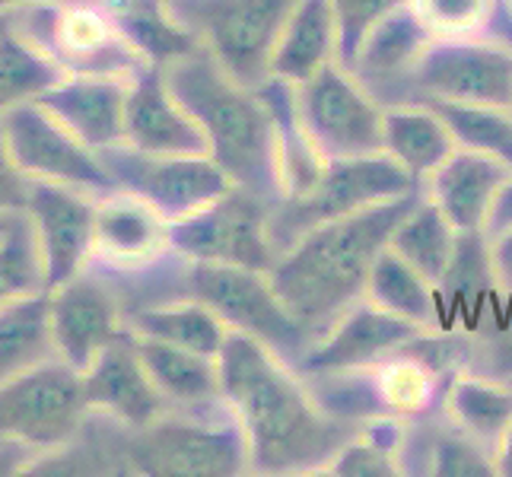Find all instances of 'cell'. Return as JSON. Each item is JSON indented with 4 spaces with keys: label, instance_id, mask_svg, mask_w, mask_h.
I'll return each mask as SVG.
<instances>
[{
    "label": "cell",
    "instance_id": "6da1fadb",
    "mask_svg": "<svg viewBox=\"0 0 512 477\" xmlns=\"http://www.w3.org/2000/svg\"><path fill=\"white\" fill-rule=\"evenodd\" d=\"M223 401L245 436L252 474H325L357 427L331 417L309 382L271 347L229 331L220 350Z\"/></svg>",
    "mask_w": 512,
    "mask_h": 477
},
{
    "label": "cell",
    "instance_id": "7a4b0ae2",
    "mask_svg": "<svg viewBox=\"0 0 512 477\" xmlns=\"http://www.w3.org/2000/svg\"><path fill=\"white\" fill-rule=\"evenodd\" d=\"M420 198L423 188L408 198L322 223L277 255L268 271L271 287L296 322L309 331L312 344L366 296V280L376 258L388 249L395 226Z\"/></svg>",
    "mask_w": 512,
    "mask_h": 477
},
{
    "label": "cell",
    "instance_id": "3957f363",
    "mask_svg": "<svg viewBox=\"0 0 512 477\" xmlns=\"http://www.w3.org/2000/svg\"><path fill=\"white\" fill-rule=\"evenodd\" d=\"M163 77L188 115L207 137V153L233 185L280 201L277 144L268 105L255 86L239 83L217 64L207 48H191L163 64Z\"/></svg>",
    "mask_w": 512,
    "mask_h": 477
},
{
    "label": "cell",
    "instance_id": "277c9868",
    "mask_svg": "<svg viewBox=\"0 0 512 477\" xmlns=\"http://www.w3.org/2000/svg\"><path fill=\"white\" fill-rule=\"evenodd\" d=\"M10 26L64 74L134 77L153 61L93 0H32L10 10Z\"/></svg>",
    "mask_w": 512,
    "mask_h": 477
},
{
    "label": "cell",
    "instance_id": "5b68a950",
    "mask_svg": "<svg viewBox=\"0 0 512 477\" xmlns=\"http://www.w3.org/2000/svg\"><path fill=\"white\" fill-rule=\"evenodd\" d=\"M128 465L156 477H239L252 474V458L229 408L163 414L144 430H131Z\"/></svg>",
    "mask_w": 512,
    "mask_h": 477
},
{
    "label": "cell",
    "instance_id": "8992f818",
    "mask_svg": "<svg viewBox=\"0 0 512 477\" xmlns=\"http://www.w3.org/2000/svg\"><path fill=\"white\" fill-rule=\"evenodd\" d=\"M179 284L185 287L182 296L207 303L229 325V331L249 334L264 347H271L277 357H284L290 366L303 360L312 347L309 331L280 303L268 271L182 258Z\"/></svg>",
    "mask_w": 512,
    "mask_h": 477
},
{
    "label": "cell",
    "instance_id": "52a82bcc",
    "mask_svg": "<svg viewBox=\"0 0 512 477\" xmlns=\"http://www.w3.org/2000/svg\"><path fill=\"white\" fill-rule=\"evenodd\" d=\"M172 20L245 86L271 80V55L293 0H166Z\"/></svg>",
    "mask_w": 512,
    "mask_h": 477
},
{
    "label": "cell",
    "instance_id": "ba28073f",
    "mask_svg": "<svg viewBox=\"0 0 512 477\" xmlns=\"http://www.w3.org/2000/svg\"><path fill=\"white\" fill-rule=\"evenodd\" d=\"M417 185L388 153L353 156V159H328L322 179L296 201H280L271 210V239L277 255L293 245L309 229L341 220L360 210L379 207L388 201L408 198Z\"/></svg>",
    "mask_w": 512,
    "mask_h": 477
},
{
    "label": "cell",
    "instance_id": "9c48e42d",
    "mask_svg": "<svg viewBox=\"0 0 512 477\" xmlns=\"http://www.w3.org/2000/svg\"><path fill=\"white\" fill-rule=\"evenodd\" d=\"M90 411L83 373L61 357L45 360L0 382V443L26 449L67 446L83 430Z\"/></svg>",
    "mask_w": 512,
    "mask_h": 477
},
{
    "label": "cell",
    "instance_id": "30bf717a",
    "mask_svg": "<svg viewBox=\"0 0 512 477\" xmlns=\"http://www.w3.org/2000/svg\"><path fill=\"white\" fill-rule=\"evenodd\" d=\"M271 210L274 204L261 194L233 185L198 214L172 223V252L188 261L271 271L277 261Z\"/></svg>",
    "mask_w": 512,
    "mask_h": 477
},
{
    "label": "cell",
    "instance_id": "8fae6325",
    "mask_svg": "<svg viewBox=\"0 0 512 477\" xmlns=\"http://www.w3.org/2000/svg\"><path fill=\"white\" fill-rule=\"evenodd\" d=\"M299 115L325 159L373 156L382 150L385 105L341 61L296 86Z\"/></svg>",
    "mask_w": 512,
    "mask_h": 477
},
{
    "label": "cell",
    "instance_id": "7c38bea8",
    "mask_svg": "<svg viewBox=\"0 0 512 477\" xmlns=\"http://www.w3.org/2000/svg\"><path fill=\"white\" fill-rule=\"evenodd\" d=\"M99 159L109 169L115 188L144 198L169 223L188 220L233 188V179L217 166V159L210 153L169 156L115 144L99 150Z\"/></svg>",
    "mask_w": 512,
    "mask_h": 477
},
{
    "label": "cell",
    "instance_id": "4fadbf2b",
    "mask_svg": "<svg viewBox=\"0 0 512 477\" xmlns=\"http://www.w3.org/2000/svg\"><path fill=\"white\" fill-rule=\"evenodd\" d=\"M414 99L462 105H512V42L493 35L433 39L414 70Z\"/></svg>",
    "mask_w": 512,
    "mask_h": 477
},
{
    "label": "cell",
    "instance_id": "5bb4252c",
    "mask_svg": "<svg viewBox=\"0 0 512 477\" xmlns=\"http://www.w3.org/2000/svg\"><path fill=\"white\" fill-rule=\"evenodd\" d=\"M13 163L23 175L45 182H61L70 188L109 194L115 182L102 166L96 150H90L77 134H70L39 99H29L0 115Z\"/></svg>",
    "mask_w": 512,
    "mask_h": 477
},
{
    "label": "cell",
    "instance_id": "9a60e30c",
    "mask_svg": "<svg viewBox=\"0 0 512 477\" xmlns=\"http://www.w3.org/2000/svg\"><path fill=\"white\" fill-rule=\"evenodd\" d=\"M86 194L90 191L45 179H32L26 185V210L39 233L48 290H58L83 274L93 258L96 204Z\"/></svg>",
    "mask_w": 512,
    "mask_h": 477
},
{
    "label": "cell",
    "instance_id": "2e32d148",
    "mask_svg": "<svg viewBox=\"0 0 512 477\" xmlns=\"http://www.w3.org/2000/svg\"><path fill=\"white\" fill-rule=\"evenodd\" d=\"M93 255L105 268L121 274L153 271L169 261L172 223L131 191H109L96 201V245Z\"/></svg>",
    "mask_w": 512,
    "mask_h": 477
},
{
    "label": "cell",
    "instance_id": "e0dca14e",
    "mask_svg": "<svg viewBox=\"0 0 512 477\" xmlns=\"http://www.w3.org/2000/svg\"><path fill=\"white\" fill-rule=\"evenodd\" d=\"M51 293V334L58 357L77 373H86L93 360L121 331V306L115 290L93 274H77Z\"/></svg>",
    "mask_w": 512,
    "mask_h": 477
},
{
    "label": "cell",
    "instance_id": "ac0fdd59",
    "mask_svg": "<svg viewBox=\"0 0 512 477\" xmlns=\"http://www.w3.org/2000/svg\"><path fill=\"white\" fill-rule=\"evenodd\" d=\"M83 392L93 411L109 414L128 430H144L166 414V398L140 360L134 331H121L83 373Z\"/></svg>",
    "mask_w": 512,
    "mask_h": 477
},
{
    "label": "cell",
    "instance_id": "d6986e66",
    "mask_svg": "<svg viewBox=\"0 0 512 477\" xmlns=\"http://www.w3.org/2000/svg\"><path fill=\"white\" fill-rule=\"evenodd\" d=\"M420 328L388 315L376 303L363 296L353 303L338 322H334L319 341H315L306 357L293 369L303 376L312 373H341V369H366L385 360L388 353L401 350Z\"/></svg>",
    "mask_w": 512,
    "mask_h": 477
},
{
    "label": "cell",
    "instance_id": "ffe728a7",
    "mask_svg": "<svg viewBox=\"0 0 512 477\" xmlns=\"http://www.w3.org/2000/svg\"><path fill=\"white\" fill-rule=\"evenodd\" d=\"M509 182H512L509 163L478 150L458 147L423 182V194L443 210L462 236H481L490 233L493 210H497Z\"/></svg>",
    "mask_w": 512,
    "mask_h": 477
},
{
    "label": "cell",
    "instance_id": "44dd1931",
    "mask_svg": "<svg viewBox=\"0 0 512 477\" xmlns=\"http://www.w3.org/2000/svg\"><path fill=\"white\" fill-rule=\"evenodd\" d=\"M125 144L144 153L169 156L207 153V137L201 125L175 99L160 64H150L131 77L125 109Z\"/></svg>",
    "mask_w": 512,
    "mask_h": 477
},
{
    "label": "cell",
    "instance_id": "7402d4cb",
    "mask_svg": "<svg viewBox=\"0 0 512 477\" xmlns=\"http://www.w3.org/2000/svg\"><path fill=\"white\" fill-rule=\"evenodd\" d=\"M128 77L70 74L58 86L39 96V102L61 125L77 134L90 150L125 144V109H128Z\"/></svg>",
    "mask_w": 512,
    "mask_h": 477
},
{
    "label": "cell",
    "instance_id": "603a6c76",
    "mask_svg": "<svg viewBox=\"0 0 512 477\" xmlns=\"http://www.w3.org/2000/svg\"><path fill=\"white\" fill-rule=\"evenodd\" d=\"M334 61H341L334 0H293L271 55V77L299 86Z\"/></svg>",
    "mask_w": 512,
    "mask_h": 477
},
{
    "label": "cell",
    "instance_id": "cb8c5ba5",
    "mask_svg": "<svg viewBox=\"0 0 512 477\" xmlns=\"http://www.w3.org/2000/svg\"><path fill=\"white\" fill-rule=\"evenodd\" d=\"M382 150L423 185L458 150L455 137L427 99L388 102L382 115Z\"/></svg>",
    "mask_w": 512,
    "mask_h": 477
},
{
    "label": "cell",
    "instance_id": "d4e9b609",
    "mask_svg": "<svg viewBox=\"0 0 512 477\" xmlns=\"http://www.w3.org/2000/svg\"><path fill=\"white\" fill-rule=\"evenodd\" d=\"M274 121V144H277V179H280V201L303 198L312 185L322 179L328 159L315 147V140L306 128L303 115H299L296 102V83L271 77L258 86ZM277 201V204H280Z\"/></svg>",
    "mask_w": 512,
    "mask_h": 477
},
{
    "label": "cell",
    "instance_id": "484cf974",
    "mask_svg": "<svg viewBox=\"0 0 512 477\" xmlns=\"http://www.w3.org/2000/svg\"><path fill=\"white\" fill-rule=\"evenodd\" d=\"M430 42H433V32L423 26V20L408 4L366 35V42L360 45V51L353 55V61L347 67L373 93L379 83L382 86L411 83L414 70L423 58V51L430 48Z\"/></svg>",
    "mask_w": 512,
    "mask_h": 477
},
{
    "label": "cell",
    "instance_id": "4316f807",
    "mask_svg": "<svg viewBox=\"0 0 512 477\" xmlns=\"http://www.w3.org/2000/svg\"><path fill=\"white\" fill-rule=\"evenodd\" d=\"M137 350L153 385L160 388V395L172 408L214 411L226 404L223 388H220L217 357H204V353L182 350V347H172L153 338H137Z\"/></svg>",
    "mask_w": 512,
    "mask_h": 477
},
{
    "label": "cell",
    "instance_id": "83f0119b",
    "mask_svg": "<svg viewBox=\"0 0 512 477\" xmlns=\"http://www.w3.org/2000/svg\"><path fill=\"white\" fill-rule=\"evenodd\" d=\"M443 414L458 433L497 455L512 423V376L458 373L446 385Z\"/></svg>",
    "mask_w": 512,
    "mask_h": 477
},
{
    "label": "cell",
    "instance_id": "f1b7e54d",
    "mask_svg": "<svg viewBox=\"0 0 512 477\" xmlns=\"http://www.w3.org/2000/svg\"><path fill=\"white\" fill-rule=\"evenodd\" d=\"M128 328L137 338H153L182 350L204 353V357H220V350L229 338V325L194 296H179L172 303L137 309L128 318Z\"/></svg>",
    "mask_w": 512,
    "mask_h": 477
},
{
    "label": "cell",
    "instance_id": "f546056e",
    "mask_svg": "<svg viewBox=\"0 0 512 477\" xmlns=\"http://www.w3.org/2000/svg\"><path fill=\"white\" fill-rule=\"evenodd\" d=\"M366 373L379 414H392L414 423L433 414L436 408H443L446 382L404 347L388 353L376 366H366Z\"/></svg>",
    "mask_w": 512,
    "mask_h": 477
},
{
    "label": "cell",
    "instance_id": "4dcf8cb0",
    "mask_svg": "<svg viewBox=\"0 0 512 477\" xmlns=\"http://www.w3.org/2000/svg\"><path fill=\"white\" fill-rule=\"evenodd\" d=\"M51 334V293H35L0 306V382L26 373L45 360H55Z\"/></svg>",
    "mask_w": 512,
    "mask_h": 477
},
{
    "label": "cell",
    "instance_id": "1f68e13d",
    "mask_svg": "<svg viewBox=\"0 0 512 477\" xmlns=\"http://www.w3.org/2000/svg\"><path fill=\"white\" fill-rule=\"evenodd\" d=\"M458 242H462V233H458L452 220L423 194L408 214H404V220L395 226L388 249L398 252L411 268H417L433 287H439L458 255Z\"/></svg>",
    "mask_w": 512,
    "mask_h": 477
},
{
    "label": "cell",
    "instance_id": "d6a6232c",
    "mask_svg": "<svg viewBox=\"0 0 512 477\" xmlns=\"http://www.w3.org/2000/svg\"><path fill=\"white\" fill-rule=\"evenodd\" d=\"M366 299L414 328H439V290L398 252L385 249L366 280Z\"/></svg>",
    "mask_w": 512,
    "mask_h": 477
},
{
    "label": "cell",
    "instance_id": "836d02e7",
    "mask_svg": "<svg viewBox=\"0 0 512 477\" xmlns=\"http://www.w3.org/2000/svg\"><path fill=\"white\" fill-rule=\"evenodd\" d=\"M45 290V255L29 210H7L4 226H0V306Z\"/></svg>",
    "mask_w": 512,
    "mask_h": 477
},
{
    "label": "cell",
    "instance_id": "e575fe53",
    "mask_svg": "<svg viewBox=\"0 0 512 477\" xmlns=\"http://www.w3.org/2000/svg\"><path fill=\"white\" fill-rule=\"evenodd\" d=\"M64 77V70L13 26L0 35V115L20 102L39 99Z\"/></svg>",
    "mask_w": 512,
    "mask_h": 477
},
{
    "label": "cell",
    "instance_id": "d590c367",
    "mask_svg": "<svg viewBox=\"0 0 512 477\" xmlns=\"http://www.w3.org/2000/svg\"><path fill=\"white\" fill-rule=\"evenodd\" d=\"M433 109L446 118V125L462 150H478L497 156L512 166V112L497 105H462V102H436Z\"/></svg>",
    "mask_w": 512,
    "mask_h": 477
},
{
    "label": "cell",
    "instance_id": "8d00e7d4",
    "mask_svg": "<svg viewBox=\"0 0 512 477\" xmlns=\"http://www.w3.org/2000/svg\"><path fill=\"white\" fill-rule=\"evenodd\" d=\"M411 7L433 39H471L490 35L503 13V0H411Z\"/></svg>",
    "mask_w": 512,
    "mask_h": 477
},
{
    "label": "cell",
    "instance_id": "74e56055",
    "mask_svg": "<svg viewBox=\"0 0 512 477\" xmlns=\"http://www.w3.org/2000/svg\"><path fill=\"white\" fill-rule=\"evenodd\" d=\"M408 4L411 0H334V16H338L341 35V64H350L366 42V35Z\"/></svg>",
    "mask_w": 512,
    "mask_h": 477
},
{
    "label": "cell",
    "instance_id": "f35d334b",
    "mask_svg": "<svg viewBox=\"0 0 512 477\" xmlns=\"http://www.w3.org/2000/svg\"><path fill=\"white\" fill-rule=\"evenodd\" d=\"M325 474H338V477H395V474H404V471H401V462L395 455H388L385 449L373 446L360 433H353L347 443L334 452Z\"/></svg>",
    "mask_w": 512,
    "mask_h": 477
},
{
    "label": "cell",
    "instance_id": "ab89813d",
    "mask_svg": "<svg viewBox=\"0 0 512 477\" xmlns=\"http://www.w3.org/2000/svg\"><path fill=\"white\" fill-rule=\"evenodd\" d=\"M487 255H490L493 287L512 299V223L487 233Z\"/></svg>",
    "mask_w": 512,
    "mask_h": 477
},
{
    "label": "cell",
    "instance_id": "60d3db41",
    "mask_svg": "<svg viewBox=\"0 0 512 477\" xmlns=\"http://www.w3.org/2000/svg\"><path fill=\"white\" fill-rule=\"evenodd\" d=\"M26 185L29 182H23L20 166L13 163L7 134H4V128H0V217H4L7 210L26 207Z\"/></svg>",
    "mask_w": 512,
    "mask_h": 477
},
{
    "label": "cell",
    "instance_id": "b9f144b4",
    "mask_svg": "<svg viewBox=\"0 0 512 477\" xmlns=\"http://www.w3.org/2000/svg\"><path fill=\"white\" fill-rule=\"evenodd\" d=\"M493 462H497V474L512 477V423H509V430H506V436H503V443H500L497 455H493Z\"/></svg>",
    "mask_w": 512,
    "mask_h": 477
},
{
    "label": "cell",
    "instance_id": "7bdbcfd3",
    "mask_svg": "<svg viewBox=\"0 0 512 477\" xmlns=\"http://www.w3.org/2000/svg\"><path fill=\"white\" fill-rule=\"evenodd\" d=\"M506 223H512V182L506 185V191H503V198H500L497 210H493V220H490V233H493V229L506 226Z\"/></svg>",
    "mask_w": 512,
    "mask_h": 477
},
{
    "label": "cell",
    "instance_id": "ee69618b",
    "mask_svg": "<svg viewBox=\"0 0 512 477\" xmlns=\"http://www.w3.org/2000/svg\"><path fill=\"white\" fill-rule=\"evenodd\" d=\"M23 4H32V0H0V13H10V10L23 7Z\"/></svg>",
    "mask_w": 512,
    "mask_h": 477
},
{
    "label": "cell",
    "instance_id": "f6af8a7d",
    "mask_svg": "<svg viewBox=\"0 0 512 477\" xmlns=\"http://www.w3.org/2000/svg\"><path fill=\"white\" fill-rule=\"evenodd\" d=\"M10 29V13H0V35Z\"/></svg>",
    "mask_w": 512,
    "mask_h": 477
},
{
    "label": "cell",
    "instance_id": "bcb514c9",
    "mask_svg": "<svg viewBox=\"0 0 512 477\" xmlns=\"http://www.w3.org/2000/svg\"><path fill=\"white\" fill-rule=\"evenodd\" d=\"M509 112H512V105H509Z\"/></svg>",
    "mask_w": 512,
    "mask_h": 477
}]
</instances>
